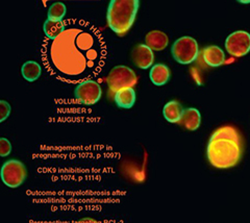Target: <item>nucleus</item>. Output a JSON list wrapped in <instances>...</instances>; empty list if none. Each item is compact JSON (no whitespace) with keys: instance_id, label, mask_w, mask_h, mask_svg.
<instances>
[{"instance_id":"nucleus-17","label":"nucleus","mask_w":250,"mask_h":223,"mask_svg":"<svg viewBox=\"0 0 250 223\" xmlns=\"http://www.w3.org/2000/svg\"><path fill=\"white\" fill-rule=\"evenodd\" d=\"M65 25L62 21H54L47 19L44 23V33L50 40H56L64 33Z\"/></svg>"},{"instance_id":"nucleus-20","label":"nucleus","mask_w":250,"mask_h":223,"mask_svg":"<svg viewBox=\"0 0 250 223\" xmlns=\"http://www.w3.org/2000/svg\"><path fill=\"white\" fill-rule=\"evenodd\" d=\"M11 105L5 101H0V122H3L7 117L10 116Z\"/></svg>"},{"instance_id":"nucleus-7","label":"nucleus","mask_w":250,"mask_h":223,"mask_svg":"<svg viewBox=\"0 0 250 223\" xmlns=\"http://www.w3.org/2000/svg\"><path fill=\"white\" fill-rule=\"evenodd\" d=\"M225 49L234 58L246 56L250 51V34L244 30L230 34L225 40Z\"/></svg>"},{"instance_id":"nucleus-5","label":"nucleus","mask_w":250,"mask_h":223,"mask_svg":"<svg viewBox=\"0 0 250 223\" xmlns=\"http://www.w3.org/2000/svg\"><path fill=\"white\" fill-rule=\"evenodd\" d=\"M137 81L138 79L134 70H131L129 67L122 65L114 67L106 78L109 90L115 92V93L124 88H134Z\"/></svg>"},{"instance_id":"nucleus-19","label":"nucleus","mask_w":250,"mask_h":223,"mask_svg":"<svg viewBox=\"0 0 250 223\" xmlns=\"http://www.w3.org/2000/svg\"><path fill=\"white\" fill-rule=\"evenodd\" d=\"M12 151V144L11 142L5 139V138H1L0 139V156L6 157L9 156Z\"/></svg>"},{"instance_id":"nucleus-21","label":"nucleus","mask_w":250,"mask_h":223,"mask_svg":"<svg viewBox=\"0 0 250 223\" xmlns=\"http://www.w3.org/2000/svg\"><path fill=\"white\" fill-rule=\"evenodd\" d=\"M75 223H99V222L95 219H93V218H83L81 220L76 221Z\"/></svg>"},{"instance_id":"nucleus-9","label":"nucleus","mask_w":250,"mask_h":223,"mask_svg":"<svg viewBox=\"0 0 250 223\" xmlns=\"http://www.w3.org/2000/svg\"><path fill=\"white\" fill-rule=\"evenodd\" d=\"M131 61L140 69H148L153 64V50L146 44H138L131 51Z\"/></svg>"},{"instance_id":"nucleus-4","label":"nucleus","mask_w":250,"mask_h":223,"mask_svg":"<svg viewBox=\"0 0 250 223\" xmlns=\"http://www.w3.org/2000/svg\"><path fill=\"white\" fill-rule=\"evenodd\" d=\"M171 52L179 64L189 65L199 56L198 43L192 37H182L172 45Z\"/></svg>"},{"instance_id":"nucleus-14","label":"nucleus","mask_w":250,"mask_h":223,"mask_svg":"<svg viewBox=\"0 0 250 223\" xmlns=\"http://www.w3.org/2000/svg\"><path fill=\"white\" fill-rule=\"evenodd\" d=\"M170 69L164 64H155L151 67L149 78L155 86H164L170 80Z\"/></svg>"},{"instance_id":"nucleus-8","label":"nucleus","mask_w":250,"mask_h":223,"mask_svg":"<svg viewBox=\"0 0 250 223\" xmlns=\"http://www.w3.org/2000/svg\"><path fill=\"white\" fill-rule=\"evenodd\" d=\"M101 94H103V91H101L100 84L91 80L78 83L74 91L77 101L85 105H92L98 102L101 98Z\"/></svg>"},{"instance_id":"nucleus-6","label":"nucleus","mask_w":250,"mask_h":223,"mask_svg":"<svg viewBox=\"0 0 250 223\" xmlns=\"http://www.w3.org/2000/svg\"><path fill=\"white\" fill-rule=\"evenodd\" d=\"M27 176V170L24 164L17 160H10L1 168V179L10 188H17L24 182Z\"/></svg>"},{"instance_id":"nucleus-22","label":"nucleus","mask_w":250,"mask_h":223,"mask_svg":"<svg viewBox=\"0 0 250 223\" xmlns=\"http://www.w3.org/2000/svg\"><path fill=\"white\" fill-rule=\"evenodd\" d=\"M238 2H240V3H243V4H248V3H250V0H237Z\"/></svg>"},{"instance_id":"nucleus-11","label":"nucleus","mask_w":250,"mask_h":223,"mask_svg":"<svg viewBox=\"0 0 250 223\" xmlns=\"http://www.w3.org/2000/svg\"><path fill=\"white\" fill-rule=\"evenodd\" d=\"M145 44L152 50L162 51L168 46L169 38L161 30H151L145 36Z\"/></svg>"},{"instance_id":"nucleus-3","label":"nucleus","mask_w":250,"mask_h":223,"mask_svg":"<svg viewBox=\"0 0 250 223\" xmlns=\"http://www.w3.org/2000/svg\"><path fill=\"white\" fill-rule=\"evenodd\" d=\"M138 9L139 0H111L106 17L109 28L118 36H124L134 24Z\"/></svg>"},{"instance_id":"nucleus-2","label":"nucleus","mask_w":250,"mask_h":223,"mask_svg":"<svg viewBox=\"0 0 250 223\" xmlns=\"http://www.w3.org/2000/svg\"><path fill=\"white\" fill-rule=\"evenodd\" d=\"M207 157L213 167L229 169L236 166L242 157V139L236 127L225 125L210 136Z\"/></svg>"},{"instance_id":"nucleus-18","label":"nucleus","mask_w":250,"mask_h":223,"mask_svg":"<svg viewBox=\"0 0 250 223\" xmlns=\"http://www.w3.org/2000/svg\"><path fill=\"white\" fill-rule=\"evenodd\" d=\"M67 12L66 5L62 2H54L50 5L48 10V19L54 21H62V19L65 17Z\"/></svg>"},{"instance_id":"nucleus-16","label":"nucleus","mask_w":250,"mask_h":223,"mask_svg":"<svg viewBox=\"0 0 250 223\" xmlns=\"http://www.w3.org/2000/svg\"><path fill=\"white\" fill-rule=\"evenodd\" d=\"M21 73L23 78H24L26 81H35L40 78V75L42 73V68L37 63V61H28L22 65Z\"/></svg>"},{"instance_id":"nucleus-15","label":"nucleus","mask_w":250,"mask_h":223,"mask_svg":"<svg viewBox=\"0 0 250 223\" xmlns=\"http://www.w3.org/2000/svg\"><path fill=\"white\" fill-rule=\"evenodd\" d=\"M184 111L185 110L181 103L176 101H171L164 106L163 115H164V118H165L168 122L178 123L183 116Z\"/></svg>"},{"instance_id":"nucleus-10","label":"nucleus","mask_w":250,"mask_h":223,"mask_svg":"<svg viewBox=\"0 0 250 223\" xmlns=\"http://www.w3.org/2000/svg\"><path fill=\"white\" fill-rule=\"evenodd\" d=\"M202 59L209 67H220L224 64L225 55L220 47L212 45L202 50Z\"/></svg>"},{"instance_id":"nucleus-13","label":"nucleus","mask_w":250,"mask_h":223,"mask_svg":"<svg viewBox=\"0 0 250 223\" xmlns=\"http://www.w3.org/2000/svg\"><path fill=\"white\" fill-rule=\"evenodd\" d=\"M114 101L121 109H130L136 102V92L134 88H124L117 91Z\"/></svg>"},{"instance_id":"nucleus-1","label":"nucleus","mask_w":250,"mask_h":223,"mask_svg":"<svg viewBox=\"0 0 250 223\" xmlns=\"http://www.w3.org/2000/svg\"><path fill=\"white\" fill-rule=\"evenodd\" d=\"M91 37L82 35L80 42L66 43L60 36L50 49L51 61L57 70L67 78H81L92 68L93 59L97 57L93 49Z\"/></svg>"},{"instance_id":"nucleus-12","label":"nucleus","mask_w":250,"mask_h":223,"mask_svg":"<svg viewBox=\"0 0 250 223\" xmlns=\"http://www.w3.org/2000/svg\"><path fill=\"white\" fill-rule=\"evenodd\" d=\"M179 124L188 130H196L201 124V115L197 109L189 107L183 113V116L179 120Z\"/></svg>"}]
</instances>
